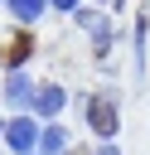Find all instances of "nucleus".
Listing matches in <instances>:
<instances>
[{
    "mask_svg": "<svg viewBox=\"0 0 150 155\" xmlns=\"http://www.w3.org/2000/svg\"><path fill=\"white\" fill-rule=\"evenodd\" d=\"M87 121H92V131L97 136H116V126H121V116H116V92H97V97H87Z\"/></svg>",
    "mask_w": 150,
    "mask_h": 155,
    "instance_id": "nucleus-1",
    "label": "nucleus"
},
{
    "mask_svg": "<svg viewBox=\"0 0 150 155\" xmlns=\"http://www.w3.org/2000/svg\"><path fill=\"white\" fill-rule=\"evenodd\" d=\"M92 155H121V150H116V140H106V145H102V150H92Z\"/></svg>",
    "mask_w": 150,
    "mask_h": 155,
    "instance_id": "nucleus-11",
    "label": "nucleus"
},
{
    "mask_svg": "<svg viewBox=\"0 0 150 155\" xmlns=\"http://www.w3.org/2000/svg\"><path fill=\"white\" fill-rule=\"evenodd\" d=\"M63 102H68V92L48 82V87H39V92H34V116H58V111H63Z\"/></svg>",
    "mask_w": 150,
    "mask_h": 155,
    "instance_id": "nucleus-4",
    "label": "nucleus"
},
{
    "mask_svg": "<svg viewBox=\"0 0 150 155\" xmlns=\"http://www.w3.org/2000/svg\"><path fill=\"white\" fill-rule=\"evenodd\" d=\"M145 34H150V10L135 15V39H131V44H135V73H140V78H145Z\"/></svg>",
    "mask_w": 150,
    "mask_h": 155,
    "instance_id": "nucleus-7",
    "label": "nucleus"
},
{
    "mask_svg": "<svg viewBox=\"0 0 150 155\" xmlns=\"http://www.w3.org/2000/svg\"><path fill=\"white\" fill-rule=\"evenodd\" d=\"M39 136H44V131L34 126V116H15V121L5 126V145H10V150H19V155H29V150L39 145Z\"/></svg>",
    "mask_w": 150,
    "mask_h": 155,
    "instance_id": "nucleus-3",
    "label": "nucleus"
},
{
    "mask_svg": "<svg viewBox=\"0 0 150 155\" xmlns=\"http://www.w3.org/2000/svg\"><path fill=\"white\" fill-rule=\"evenodd\" d=\"M111 5H116V0H111Z\"/></svg>",
    "mask_w": 150,
    "mask_h": 155,
    "instance_id": "nucleus-14",
    "label": "nucleus"
},
{
    "mask_svg": "<svg viewBox=\"0 0 150 155\" xmlns=\"http://www.w3.org/2000/svg\"><path fill=\"white\" fill-rule=\"evenodd\" d=\"M73 155H92V150H77V145H73Z\"/></svg>",
    "mask_w": 150,
    "mask_h": 155,
    "instance_id": "nucleus-12",
    "label": "nucleus"
},
{
    "mask_svg": "<svg viewBox=\"0 0 150 155\" xmlns=\"http://www.w3.org/2000/svg\"><path fill=\"white\" fill-rule=\"evenodd\" d=\"M10 10H15V19H39L48 10V0H10Z\"/></svg>",
    "mask_w": 150,
    "mask_h": 155,
    "instance_id": "nucleus-9",
    "label": "nucleus"
},
{
    "mask_svg": "<svg viewBox=\"0 0 150 155\" xmlns=\"http://www.w3.org/2000/svg\"><path fill=\"white\" fill-rule=\"evenodd\" d=\"M39 155H68V131L63 126H48L39 136Z\"/></svg>",
    "mask_w": 150,
    "mask_h": 155,
    "instance_id": "nucleus-8",
    "label": "nucleus"
},
{
    "mask_svg": "<svg viewBox=\"0 0 150 155\" xmlns=\"http://www.w3.org/2000/svg\"><path fill=\"white\" fill-rule=\"evenodd\" d=\"M73 19H77V29H87V34H92L97 53H106V48H111V39H116V29H111V15H97V10H77Z\"/></svg>",
    "mask_w": 150,
    "mask_h": 155,
    "instance_id": "nucleus-2",
    "label": "nucleus"
},
{
    "mask_svg": "<svg viewBox=\"0 0 150 155\" xmlns=\"http://www.w3.org/2000/svg\"><path fill=\"white\" fill-rule=\"evenodd\" d=\"M53 10H68V15H77V0H48Z\"/></svg>",
    "mask_w": 150,
    "mask_h": 155,
    "instance_id": "nucleus-10",
    "label": "nucleus"
},
{
    "mask_svg": "<svg viewBox=\"0 0 150 155\" xmlns=\"http://www.w3.org/2000/svg\"><path fill=\"white\" fill-rule=\"evenodd\" d=\"M0 136H5V121H0Z\"/></svg>",
    "mask_w": 150,
    "mask_h": 155,
    "instance_id": "nucleus-13",
    "label": "nucleus"
},
{
    "mask_svg": "<svg viewBox=\"0 0 150 155\" xmlns=\"http://www.w3.org/2000/svg\"><path fill=\"white\" fill-rule=\"evenodd\" d=\"M29 53H34V34H15V44H10V48H5V53H0V63H5V68H15V73H19V63H24V58H29Z\"/></svg>",
    "mask_w": 150,
    "mask_h": 155,
    "instance_id": "nucleus-6",
    "label": "nucleus"
},
{
    "mask_svg": "<svg viewBox=\"0 0 150 155\" xmlns=\"http://www.w3.org/2000/svg\"><path fill=\"white\" fill-rule=\"evenodd\" d=\"M5 102H10V107H34V82H29L24 73H15V78L5 82Z\"/></svg>",
    "mask_w": 150,
    "mask_h": 155,
    "instance_id": "nucleus-5",
    "label": "nucleus"
}]
</instances>
